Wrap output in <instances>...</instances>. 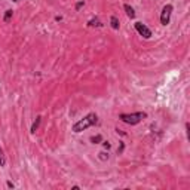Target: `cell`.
<instances>
[{"label": "cell", "mask_w": 190, "mask_h": 190, "mask_svg": "<svg viewBox=\"0 0 190 190\" xmlns=\"http://www.w3.org/2000/svg\"><path fill=\"white\" fill-rule=\"evenodd\" d=\"M83 6H85V0H79V2L74 5V9H76V11H80Z\"/></svg>", "instance_id": "12"}, {"label": "cell", "mask_w": 190, "mask_h": 190, "mask_svg": "<svg viewBox=\"0 0 190 190\" xmlns=\"http://www.w3.org/2000/svg\"><path fill=\"white\" fill-rule=\"evenodd\" d=\"M61 20H62V17H59V15H58V17H55V21H61Z\"/></svg>", "instance_id": "18"}, {"label": "cell", "mask_w": 190, "mask_h": 190, "mask_svg": "<svg viewBox=\"0 0 190 190\" xmlns=\"http://www.w3.org/2000/svg\"><path fill=\"white\" fill-rule=\"evenodd\" d=\"M120 144H119V147H117V154H122L123 153V150H125V143L123 141H119Z\"/></svg>", "instance_id": "13"}, {"label": "cell", "mask_w": 190, "mask_h": 190, "mask_svg": "<svg viewBox=\"0 0 190 190\" xmlns=\"http://www.w3.org/2000/svg\"><path fill=\"white\" fill-rule=\"evenodd\" d=\"M97 123H98V116H97V113H89V115H86L83 119L77 120V122L73 125V132L79 134V132H82V131H85V129H88V128H91V126H95Z\"/></svg>", "instance_id": "1"}, {"label": "cell", "mask_w": 190, "mask_h": 190, "mask_svg": "<svg viewBox=\"0 0 190 190\" xmlns=\"http://www.w3.org/2000/svg\"><path fill=\"white\" fill-rule=\"evenodd\" d=\"M86 25H88V27H103V24L100 22V20H98L97 17H95V18H92V20H89Z\"/></svg>", "instance_id": "6"}, {"label": "cell", "mask_w": 190, "mask_h": 190, "mask_svg": "<svg viewBox=\"0 0 190 190\" xmlns=\"http://www.w3.org/2000/svg\"><path fill=\"white\" fill-rule=\"evenodd\" d=\"M12 2H20V0H12Z\"/></svg>", "instance_id": "19"}, {"label": "cell", "mask_w": 190, "mask_h": 190, "mask_svg": "<svg viewBox=\"0 0 190 190\" xmlns=\"http://www.w3.org/2000/svg\"><path fill=\"white\" fill-rule=\"evenodd\" d=\"M101 144H103V147H104L106 150H110V147H112V144H110L109 141H104V140L101 141Z\"/></svg>", "instance_id": "15"}, {"label": "cell", "mask_w": 190, "mask_h": 190, "mask_svg": "<svg viewBox=\"0 0 190 190\" xmlns=\"http://www.w3.org/2000/svg\"><path fill=\"white\" fill-rule=\"evenodd\" d=\"M98 154H100L98 157H100L101 160H107V159H109V153H107V152H100Z\"/></svg>", "instance_id": "14"}, {"label": "cell", "mask_w": 190, "mask_h": 190, "mask_svg": "<svg viewBox=\"0 0 190 190\" xmlns=\"http://www.w3.org/2000/svg\"><path fill=\"white\" fill-rule=\"evenodd\" d=\"M40 122H42V116H37V117H36V120H34V122H33V125H31V129H30V131H31V134H34V132L37 131V128H39Z\"/></svg>", "instance_id": "7"}, {"label": "cell", "mask_w": 190, "mask_h": 190, "mask_svg": "<svg viewBox=\"0 0 190 190\" xmlns=\"http://www.w3.org/2000/svg\"><path fill=\"white\" fill-rule=\"evenodd\" d=\"M174 11V6L172 5H165L162 12H160V24L162 25H168L169 21H171V14Z\"/></svg>", "instance_id": "3"}, {"label": "cell", "mask_w": 190, "mask_h": 190, "mask_svg": "<svg viewBox=\"0 0 190 190\" xmlns=\"http://www.w3.org/2000/svg\"><path fill=\"white\" fill-rule=\"evenodd\" d=\"M12 17H14V11H12V9H8V11L5 12V17H3V21H5V22H9Z\"/></svg>", "instance_id": "11"}, {"label": "cell", "mask_w": 190, "mask_h": 190, "mask_svg": "<svg viewBox=\"0 0 190 190\" xmlns=\"http://www.w3.org/2000/svg\"><path fill=\"white\" fill-rule=\"evenodd\" d=\"M134 27H135V30L138 31V34L143 36L144 39H150V37H152V30H150L147 25H144L143 22H135Z\"/></svg>", "instance_id": "4"}, {"label": "cell", "mask_w": 190, "mask_h": 190, "mask_svg": "<svg viewBox=\"0 0 190 190\" xmlns=\"http://www.w3.org/2000/svg\"><path fill=\"white\" fill-rule=\"evenodd\" d=\"M0 166H6V156H5L2 146H0Z\"/></svg>", "instance_id": "10"}, {"label": "cell", "mask_w": 190, "mask_h": 190, "mask_svg": "<svg viewBox=\"0 0 190 190\" xmlns=\"http://www.w3.org/2000/svg\"><path fill=\"white\" fill-rule=\"evenodd\" d=\"M6 186H8V187H9V189H14V187H15V186H14V183H12V181H8V183H6Z\"/></svg>", "instance_id": "16"}, {"label": "cell", "mask_w": 190, "mask_h": 190, "mask_svg": "<svg viewBox=\"0 0 190 190\" xmlns=\"http://www.w3.org/2000/svg\"><path fill=\"white\" fill-rule=\"evenodd\" d=\"M89 141H91L92 144H100V143L103 141V135H100V134H98V135H94V137L89 138Z\"/></svg>", "instance_id": "9"}, {"label": "cell", "mask_w": 190, "mask_h": 190, "mask_svg": "<svg viewBox=\"0 0 190 190\" xmlns=\"http://www.w3.org/2000/svg\"><path fill=\"white\" fill-rule=\"evenodd\" d=\"M116 132H117V134H120V135H126V134H125L123 131H120L119 128H116Z\"/></svg>", "instance_id": "17"}, {"label": "cell", "mask_w": 190, "mask_h": 190, "mask_svg": "<svg viewBox=\"0 0 190 190\" xmlns=\"http://www.w3.org/2000/svg\"><path fill=\"white\" fill-rule=\"evenodd\" d=\"M123 9H125V12H126L128 18H131V20H134V18H135V11H134V8H132V6H129V5H123Z\"/></svg>", "instance_id": "5"}, {"label": "cell", "mask_w": 190, "mask_h": 190, "mask_svg": "<svg viewBox=\"0 0 190 190\" xmlns=\"http://www.w3.org/2000/svg\"><path fill=\"white\" fill-rule=\"evenodd\" d=\"M147 117L146 112H135V113H120L119 119L128 125H138L143 119Z\"/></svg>", "instance_id": "2"}, {"label": "cell", "mask_w": 190, "mask_h": 190, "mask_svg": "<svg viewBox=\"0 0 190 190\" xmlns=\"http://www.w3.org/2000/svg\"><path fill=\"white\" fill-rule=\"evenodd\" d=\"M110 25H112V28H113V30H119V25H120V24H119L117 17H115V15H113V17L110 18Z\"/></svg>", "instance_id": "8"}]
</instances>
